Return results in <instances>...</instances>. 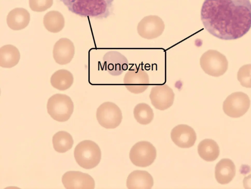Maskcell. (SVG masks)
Masks as SVG:
<instances>
[{
	"instance_id": "5b68a950",
	"label": "cell",
	"mask_w": 251,
	"mask_h": 189,
	"mask_svg": "<svg viewBox=\"0 0 251 189\" xmlns=\"http://www.w3.org/2000/svg\"><path fill=\"white\" fill-rule=\"evenodd\" d=\"M200 62L201 69L206 73L216 77L223 75L228 66L226 57L214 50L205 52L201 55Z\"/></svg>"
},
{
	"instance_id": "ba28073f",
	"label": "cell",
	"mask_w": 251,
	"mask_h": 189,
	"mask_svg": "<svg viewBox=\"0 0 251 189\" xmlns=\"http://www.w3.org/2000/svg\"><path fill=\"white\" fill-rule=\"evenodd\" d=\"M124 83L130 92L138 94L144 92L148 88L149 77L142 68L133 66L125 74Z\"/></svg>"
},
{
	"instance_id": "44dd1931",
	"label": "cell",
	"mask_w": 251,
	"mask_h": 189,
	"mask_svg": "<svg viewBox=\"0 0 251 189\" xmlns=\"http://www.w3.org/2000/svg\"><path fill=\"white\" fill-rule=\"evenodd\" d=\"M50 82L53 88L60 91H64L72 85L74 76L72 73L67 70H59L52 74Z\"/></svg>"
},
{
	"instance_id": "7402d4cb",
	"label": "cell",
	"mask_w": 251,
	"mask_h": 189,
	"mask_svg": "<svg viewBox=\"0 0 251 189\" xmlns=\"http://www.w3.org/2000/svg\"><path fill=\"white\" fill-rule=\"evenodd\" d=\"M43 24L46 29L49 31L57 33L64 28L65 19L60 12L57 11H50L45 15Z\"/></svg>"
},
{
	"instance_id": "7c38bea8",
	"label": "cell",
	"mask_w": 251,
	"mask_h": 189,
	"mask_svg": "<svg viewBox=\"0 0 251 189\" xmlns=\"http://www.w3.org/2000/svg\"><path fill=\"white\" fill-rule=\"evenodd\" d=\"M103 69L113 76L121 75L128 68L127 59L116 50H110L103 57Z\"/></svg>"
},
{
	"instance_id": "3957f363",
	"label": "cell",
	"mask_w": 251,
	"mask_h": 189,
	"mask_svg": "<svg viewBox=\"0 0 251 189\" xmlns=\"http://www.w3.org/2000/svg\"><path fill=\"white\" fill-rule=\"evenodd\" d=\"M74 157L77 164L89 169L98 165L101 159V151L98 145L90 140L80 142L74 150Z\"/></svg>"
},
{
	"instance_id": "8fae6325",
	"label": "cell",
	"mask_w": 251,
	"mask_h": 189,
	"mask_svg": "<svg viewBox=\"0 0 251 189\" xmlns=\"http://www.w3.org/2000/svg\"><path fill=\"white\" fill-rule=\"evenodd\" d=\"M150 98L156 109L162 111L173 105L175 94L172 89L167 84L157 85L152 88Z\"/></svg>"
},
{
	"instance_id": "484cf974",
	"label": "cell",
	"mask_w": 251,
	"mask_h": 189,
	"mask_svg": "<svg viewBox=\"0 0 251 189\" xmlns=\"http://www.w3.org/2000/svg\"><path fill=\"white\" fill-rule=\"evenodd\" d=\"M238 79L240 84L246 88H251V71H239Z\"/></svg>"
},
{
	"instance_id": "4fadbf2b",
	"label": "cell",
	"mask_w": 251,
	"mask_h": 189,
	"mask_svg": "<svg viewBox=\"0 0 251 189\" xmlns=\"http://www.w3.org/2000/svg\"><path fill=\"white\" fill-rule=\"evenodd\" d=\"M62 182L66 189H94V179L88 174L69 171L63 175Z\"/></svg>"
},
{
	"instance_id": "603a6c76",
	"label": "cell",
	"mask_w": 251,
	"mask_h": 189,
	"mask_svg": "<svg viewBox=\"0 0 251 189\" xmlns=\"http://www.w3.org/2000/svg\"><path fill=\"white\" fill-rule=\"evenodd\" d=\"M74 140L72 136L66 131H59L52 137V144L54 150L59 153H65L73 146Z\"/></svg>"
},
{
	"instance_id": "e0dca14e",
	"label": "cell",
	"mask_w": 251,
	"mask_h": 189,
	"mask_svg": "<svg viewBox=\"0 0 251 189\" xmlns=\"http://www.w3.org/2000/svg\"><path fill=\"white\" fill-rule=\"evenodd\" d=\"M30 19V14L27 10L23 8H16L9 12L6 23L10 29L20 30L28 25Z\"/></svg>"
},
{
	"instance_id": "7a4b0ae2",
	"label": "cell",
	"mask_w": 251,
	"mask_h": 189,
	"mask_svg": "<svg viewBox=\"0 0 251 189\" xmlns=\"http://www.w3.org/2000/svg\"><path fill=\"white\" fill-rule=\"evenodd\" d=\"M72 13L84 17L105 18L111 13L114 0H60Z\"/></svg>"
},
{
	"instance_id": "5bb4252c",
	"label": "cell",
	"mask_w": 251,
	"mask_h": 189,
	"mask_svg": "<svg viewBox=\"0 0 251 189\" xmlns=\"http://www.w3.org/2000/svg\"><path fill=\"white\" fill-rule=\"evenodd\" d=\"M171 137L176 145L183 148L193 146L197 139L194 130L186 124H179L175 127L171 131Z\"/></svg>"
},
{
	"instance_id": "9c48e42d",
	"label": "cell",
	"mask_w": 251,
	"mask_h": 189,
	"mask_svg": "<svg viewBox=\"0 0 251 189\" xmlns=\"http://www.w3.org/2000/svg\"><path fill=\"white\" fill-rule=\"evenodd\" d=\"M250 100L243 92H235L228 95L223 102V109L228 116L237 118L243 116L249 110Z\"/></svg>"
},
{
	"instance_id": "d6986e66",
	"label": "cell",
	"mask_w": 251,
	"mask_h": 189,
	"mask_svg": "<svg viewBox=\"0 0 251 189\" xmlns=\"http://www.w3.org/2000/svg\"><path fill=\"white\" fill-rule=\"evenodd\" d=\"M20 59L19 49L12 45H6L0 48V66L4 68L15 66Z\"/></svg>"
},
{
	"instance_id": "d4e9b609",
	"label": "cell",
	"mask_w": 251,
	"mask_h": 189,
	"mask_svg": "<svg viewBox=\"0 0 251 189\" xmlns=\"http://www.w3.org/2000/svg\"><path fill=\"white\" fill-rule=\"evenodd\" d=\"M53 0H29L30 9L35 12H43L50 8Z\"/></svg>"
},
{
	"instance_id": "8992f818",
	"label": "cell",
	"mask_w": 251,
	"mask_h": 189,
	"mask_svg": "<svg viewBox=\"0 0 251 189\" xmlns=\"http://www.w3.org/2000/svg\"><path fill=\"white\" fill-rule=\"evenodd\" d=\"M156 157L155 147L147 141H140L135 143L129 152L132 163L139 167H147L151 165Z\"/></svg>"
},
{
	"instance_id": "6da1fadb",
	"label": "cell",
	"mask_w": 251,
	"mask_h": 189,
	"mask_svg": "<svg viewBox=\"0 0 251 189\" xmlns=\"http://www.w3.org/2000/svg\"><path fill=\"white\" fill-rule=\"evenodd\" d=\"M206 30L224 40L245 35L251 28L250 0H204L201 11Z\"/></svg>"
},
{
	"instance_id": "ffe728a7",
	"label": "cell",
	"mask_w": 251,
	"mask_h": 189,
	"mask_svg": "<svg viewBox=\"0 0 251 189\" xmlns=\"http://www.w3.org/2000/svg\"><path fill=\"white\" fill-rule=\"evenodd\" d=\"M198 152L201 158L204 161L212 162L219 157L220 149L215 141L206 139L199 143L198 146Z\"/></svg>"
},
{
	"instance_id": "4316f807",
	"label": "cell",
	"mask_w": 251,
	"mask_h": 189,
	"mask_svg": "<svg viewBox=\"0 0 251 189\" xmlns=\"http://www.w3.org/2000/svg\"><path fill=\"white\" fill-rule=\"evenodd\" d=\"M243 185L245 189H251V174L244 178Z\"/></svg>"
},
{
	"instance_id": "ac0fdd59",
	"label": "cell",
	"mask_w": 251,
	"mask_h": 189,
	"mask_svg": "<svg viewBox=\"0 0 251 189\" xmlns=\"http://www.w3.org/2000/svg\"><path fill=\"white\" fill-rule=\"evenodd\" d=\"M153 185L151 175L144 170H134L130 173L126 180L128 189H151Z\"/></svg>"
},
{
	"instance_id": "30bf717a",
	"label": "cell",
	"mask_w": 251,
	"mask_h": 189,
	"mask_svg": "<svg viewBox=\"0 0 251 189\" xmlns=\"http://www.w3.org/2000/svg\"><path fill=\"white\" fill-rule=\"evenodd\" d=\"M165 29L163 20L156 15H149L143 18L137 27L138 34L142 38L151 40L160 36Z\"/></svg>"
},
{
	"instance_id": "9a60e30c",
	"label": "cell",
	"mask_w": 251,
	"mask_h": 189,
	"mask_svg": "<svg viewBox=\"0 0 251 189\" xmlns=\"http://www.w3.org/2000/svg\"><path fill=\"white\" fill-rule=\"evenodd\" d=\"M75 52L73 43L68 38H62L55 43L52 53L55 61L59 65H63L72 61Z\"/></svg>"
},
{
	"instance_id": "277c9868",
	"label": "cell",
	"mask_w": 251,
	"mask_h": 189,
	"mask_svg": "<svg viewBox=\"0 0 251 189\" xmlns=\"http://www.w3.org/2000/svg\"><path fill=\"white\" fill-rule=\"evenodd\" d=\"M47 108L48 114L53 119L64 122L68 120L72 115L74 103L69 96L56 94L49 99Z\"/></svg>"
},
{
	"instance_id": "2e32d148",
	"label": "cell",
	"mask_w": 251,
	"mask_h": 189,
	"mask_svg": "<svg viewBox=\"0 0 251 189\" xmlns=\"http://www.w3.org/2000/svg\"><path fill=\"white\" fill-rule=\"evenodd\" d=\"M235 173V165L230 159H221L215 166V178L220 184L225 185L230 182L234 177Z\"/></svg>"
},
{
	"instance_id": "cb8c5ba5",
	"label": "cell",
	"mask_w": 251,
	"mask_h": 189,
	"mask_svg": "<svg viewBox=\"0 0 251 189\" xmlns=\"http://www.w3.org/2000/svg\"><path fill=\"white\" fill-rule=\"evenodd\" d=\"M133 114L136 121L142 125L149 124L154 117L152 109L148 104L144 103H139L135 106Z\"/></svg>"
},
{
	"instance_id": "52a82bcc",
	"label": "cell",
	"mask_w": 251,
	"mask_h": 189,
	"mask_svg": "<svg viewBox=\"0 0 251 189\" xmlns=\"http://www.w3.org/2000/svg\"><path fill=\"white\" fill-rule=\"evenodd\" d=\"M96 117L99 124L106 129H114L122 122V113L119 107L111 102H105L97 109Z\"/></svg>"
}]
</instances>
